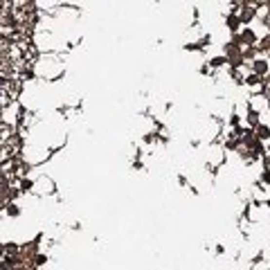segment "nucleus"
<instances>
[{
    "mask_svg": "<svg viewBox=\"0 0 270 270\" xmlns=\"http://www.w3.org/2000/svg\"><path fill=\"white\" fill-rule=\"evenodd\" d=\"M268 27H270V16H268Z\"/></svg>",
    "mask_w": 270,
    "mask_h": 270,
    "instance_id": "obj_1",
    "label": "nucleus"
}]
</instances>
